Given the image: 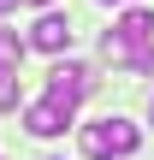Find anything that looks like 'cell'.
Returning a JSON list of instances; mask_svg holds the SVG:
<instances>
[{
	"label": "cell",
	"instance_id": "cell-1",
	"mask_svg": "<svg viewBox=\"0 0 154 160\" xmlns=\"http://www.w3.org/2000/svg\"><path fill=\"white\" fill-rule=\"evenodd\" d=\"M77 142H83V154L89 160H119V154H137V142H142V131L131 125V119H95V125H83L77 131Z\"/></svg>",
	"mask_w": 154,
	"mask_h": 160
},
{
	"label": "cell",
	"instance_id": "cell-2",
	"mask_svg": "<svg viewBox=\"0 0 154 160\" xmlns=\"http://www.w3.org/2000/svg\"><path fill=\"white\" fill-rule=\"evenodd\" d=\"M89 89H95V71L77 65V59H59V65L47 71V95H59V101H71V107H77Z\"/></svg>",
	"mask_w": 154,
	"mask_h": 160
},
{
	"label": "cell",
	"instance_id": "cell-3",
	"mask_svg": "<svg viewBox=\"0 0 154 160\" xmlns=\"http://www.w3.org/2000/svg\"><path fill=\"white\" fill-rule=\"evenodd\" d=\"M24 125H30V137H59V131L71 125V101H59V95L30 101V107H24Z\"/></svg>",
	"mask_w": 154,
	"mask_h": 160
},
{
	"label": "cell",
	"instance_id": "cell-4",
	"mask_svg": "<svg viewBox=\"0 0 154 160\" xmlns=\"http://www.w3.org/2000/svg\"><path fill=\"white\" fill-rule=\"evenodd\" d=\"M30 48H42V53H65V48H71V18L42 12V18H36V30H30Z\"/></svg>",
	"mask_w": 154,
	"mask_h": 160
},
{
	"label": "cell",
	"instance_id": "cell-5",
	"mask_svg": "<svg viewBox=\"0 0 154 160\" xmlns=\"http://www.w3.org/2000/svg\"><path fill=\"white\" fill-rule=\"evenodd\" d=\"M119 36H125V42H137V48H148V36H154V12H142V6H137V12H125V18H119Z\"/></svg>",
	"mask_w": 154,
	"mask_h": 160
},
{
	"label": "cell",
	"instance_id": "cell-6",
	"mask_svg": "<svg viewBox=\"0 0 154 160\" xmlns=\"http://www.w3.org/2000/svg\"><path fill=\"white\" fill-rule=\"evenodd\" d=\"M0 113H18V65H0Z\"/></svg>",
	"mask_w": 154,
	"mask_h": 160
},
{
	"label": "cell",
	"instance_id": "cell-7",
	"mask_svg": "<svg viewBox=\"0 0 154 160\" xmlns=\"http://www.w3.org/2000/svg\"><path fill=\"white\" fill-rule=\"evenodd\" d=\"M24 48H30V42H18L12 30H0V65H18V59H24Z\"/></svg>",
	"mask_w": 154,
	"mask_h": 160
},
{
	"label": "cell",
	"instance_id": "cell-8",
	"mask_svg": "<svg viewBox=\"0 0 154 160\" xmlns=\"http://www.w3.org/2000/svg\"><path fill=\"white\" fill-rule=\"evenodd\" d=\"M12 6H18V0H0V18H6V12H12Z\"/></svg>",
	"mask_w": 154,
	"mask_h": 160
},
{
	"label": "cell",
	"instance_id": "cell-9",
	"mask_svg": "<svg viewBox=\"0 0 154 160\" xmlns=\"http://www.w3.org/2000/svg\"><path fill=\"white\" fill-rule=\"evenodd\" d=\"M30 6H53V0H30Z\"/></svg>",
	"mask_w": 154,
	"mask_h": 160
},
{
	"label": "cell",
	"instance_id": "cell-10",
	"mask_svg": "<svg viewBox=\"0 0 154 160\" xmlns=\"http://www.w3.org/2000/svg\"><path fill=\"white\" fill-rule=\"evenodd\" d=\"M101 6H113V0H101Z\"/></svg>",
	"mask_w": 154,
	"mask_h": 160
},
{
	"label": "cell",
	"instance_id": "cell-11",
	"mask_svg": "<svg viewBox=\"0 0 154 160\" xmlns=\"http://www.w3.org/2000/svg\"><path fill=\"white\" fill-rule=\"evenodd\" d=\"M148 119H154V107H148Z\"/></svg>",
	"mask_w": 154,
	"mask_h": 160
},
{
	"label": "cell",
	"instance_id": "cell-12",
	"mask_svg": "<svg viewBox=\"0 0 154 160\" xmlns=\"http://www.w3.org/2000/svg\"><path fill=\"white\" fill-rule=\"evenodd\" d=\"M148 71H154V65H148Z\"/></svg>",
	"mask_w": 154,
	"mask_h": 160
}]
</instances>
